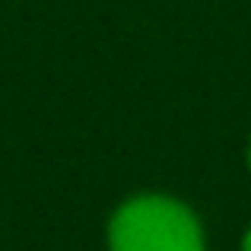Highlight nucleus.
I'll return each mask as SVG.
<instances>
[{"label":"nucleus","instance_id":"nucleus-3","mask_svg":"<svg viewBox=\"0 0 251 251\" xmlns=\"http://www.w3.org/2000/svg\"><path fill=\"white\" fill-rule=\"evenodd\" d=\"M248 166H251V147H248Z\"/></svg>","mask_w":251,"mask_h":251},{"label":"nucleus","instance_id":"nucleus-2","mask_svg":"<svg viewBox=\"0 0 251 251\" xmlns=\"http://www.w3.org/2000/svg\"><path fill=\"white\" fill-rule=\"evenodd\" d=\"M242 251H251V229H248V235H245V242H242Z\"/></svg>","mask_w":251,"mask_h":251},{"label":"nucleus","instance_id":"nucleus-1","mask_svg":"<svg viewBox=\"0 0 251 251\" xmlns=\"http://www.w3.org/2000/svg\"><path fill=\"white\" fill-rule=\"evenodd\" d=\"M111 251H203L197 216L162 194H143L121 203L108 223Z\"/></svg>","mask_w":251,"mask_h":251}]
</instances>
